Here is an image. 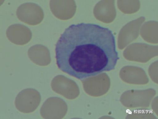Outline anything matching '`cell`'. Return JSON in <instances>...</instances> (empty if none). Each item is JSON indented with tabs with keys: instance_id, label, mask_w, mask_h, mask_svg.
<instances>
[{
	"instance_id": "1",
	"label": "cell",
	"mask_w": 158,
	"mask_h": 119,
	"mask_svg": "<svg viewBox=\"0 0 158 119\" xmlns=\"http://www.w3.org/2000/svg\"><path fill=\"white\" fill-rule=\"evenodd\" d=\"M55 52L59 69L80 80L114 69L119 59L112 32L91 23L70 25L58 39Z\"/></svg>"
},
{
	"instance_id": "2",
	"label": "cell",
	"mask_w": 158,
	"mask_h": 119,
	"mask_svg": "<svg viewBox=\"0 0 158 119\" xmlns=\"http://www.w3.org/2000/svg\"><path fill=\"white\" fill-rule=\"evenodd\" d=\"M41 97L35 89L28 88L22 90L16 97L15 107L22 113H29L35 111L40 104Z\"/></svg>"
},
{
	"instance_id": "3",
	"label": "cell",
	"mask_w": 158,
	"mask_h": 119,
	"mask_svg": "<svg viewBox=\"0 0 158 119\" xmlns=\"http://www.w3.org/2000/svg\"><path fill=\"white\" fill-rule=\"evenodd\" d=\"M17 18L22 22L30 25L40 24L44 18L42 8L32 3H26L19 6L16 11Z\"/></svg>"
},
{
	"instance_id": "4",
	"label": "cell",
	"mask_w": 158,
	"mask_h": 119,
	"mask_svg": "<svg viewBox=\"0 0 158 119\" xmlns=\"http://www.w3.org/2000/svg\"><path fill=\"white\" fill-rule=\"evenodd\" d=\"M6 35L12 43L19 45L27 44L32 37V33L30 29L20 24L10 25L6 30Z\"/></svg>"
},
{
	"instance_id": "5",
	"label": "cell",
	"mask_w": 158,
	"mask_h": 119,
	"mask_svg": "<svg viewBox=\"0 0 158 119\" xmlns=\"http://www.w3.org/2000/svg\"><path fill=\"white\" fill-rule=\"evenodd\" d=\"M31 61L40 66L47 65L50 62V57L48 49L45 46L37 45L30 47L28 52Z\"/></svg>"
},
{
	"instance_id": "6",
	"label": "cell",
	"mask_w": 158,
	"mask_h": 119,
	"mask_svg": "<svg viewBox=\"0 0 158 119\" xmlns=\"http://www.w3.org/2000/svg\"><path fill=\"white\" fill-rule=\"evenodd\" d=\"M51 10L57 18L61 19L71 18L72 13L71 2H51Z\"/></svg>"
}]
</instances>
